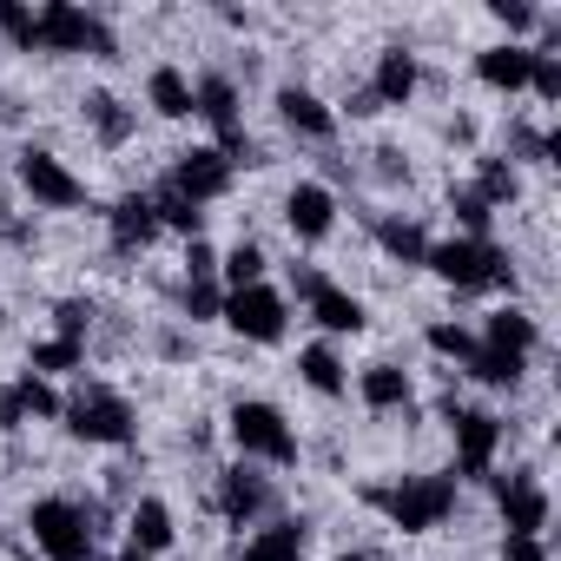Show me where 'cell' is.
<instances>
[{
  "mask_svg": "<svg viewBox=\"0 0 561 561\" xmlns=\"http://www.w3.org/2000/svg\"><path fill=\"white\" fill-rule=\"evenodd\" d=\"M225 436H231L238 462H251V469H298V456H305L298 423L277 410L271 397H238L225 410Z\"/></svg>",
  "mask_w": 561,
  "mask_h": 561,
  "instance_id": "obj_1",
  "label": "cell"
},
{
  "mask_svg": "<svg viewBox=\"0 0 561 561\" xmlns=\"http://www.w3.org/2000/svg\"><path fill=\"white\" fill-rule=\"evenodd\" d=\"M364 502H370L397 535H430V528H443V522L456 515L462 482H456L449 469H436V476H397V482H383V489H364Z\"/></svg>",
  "mask_w": 561,
  "mask_h": 561,
  "instance_id": "obj_2",
  "label": "cell"
},
{
  "mask_svg": "<svg viewBox=\"0 0 561 561\" xmlns=\"http://www.w3.org/2000/svg\"><path fill=\"white\" fill-rule=\"evenodd\" d=\"M423 271L436 277V285L462 291V298L515 285V264H508V251H502L495 238H456V231H449V238H430V257H423Z\"/></svg>",
  "mask_w": 561,
  "mask_h": 561,
  "instance_id": "obj_3",
  "label": "cell"
},
{
  "mask_svg": "<svg viewBox=\"0 0 561 561\" xmlns=\"http://www.w3.org/2000/svg\"><path fill=\"white\" fill-rule=\"evenodd\" d=\"M60 430H67L73 443H87V449H126V443L139 436V410H133V397L113 390V383H80V390H67V403H60Z\"/></svg>",
  "mask_w": 561,
  "mask_h": 561,
  "instance_id": "obj_4",
  "label": "cell"
},
{
  "mask_svg": "<svg viewBox=\"0 0 561 561\" xmlns=\"http://www.w3.org/2000/svg\"><path fill=\"white\" fill-rule=\"evenodd\" d=\"M27 541L41 561H100V528H93V508L80 495H34Z\"/></svg>",
  "mask_w": 561,
  "mask_h": 561,
  "instance_id": "obj_5",
  "label": "cell"
},
{
  "mask_svg": "<svg viewBox=\"0 0 561 561\" xmlns=\"http://www.w3.org/2000/svg\"><path fill=\"white\" fill-rule=\"evenodd\" d=\"M285 298H298V305H305V318H311L331 344H344V337H364V331H370V305H364L351 285H337L324 264H291V291H285Z\"/></svg>",
  "mask_w": 561,
  "mask_h": 561,
  "instance_id": "obj_6",
  "label": "cell"
},
{
  "mask_svg": "<svg viewBox=\"0 0 561 561\" xmlns=\"http://www.w3.org/2000/svg\"><path fill=\"white\" fill-rule=\"evenodd\" d=\"M34 54H87V60H119V34L106 14L73 8V0H47L34 8Z\"/></svg>",
  "mask_w": 561,
  "mask_h": 561,
  "instance_id": "obj_7",
  "label": "cell"
},
{
  "mask_svg": "<svg viewBox=\"0 0 561 561\" xmlns=\"http://www.w3.org/2000/svg\"><path fill=\"white\" fill-rule=\"evenodd\" d=\"M443 423H449V476L456 482H489L495 476V456L508 443V423L482 403H443Z\"/></svg>",
  "mask_w": 561,
  "mask_h": 561,
  "instance_id": "obj_8",
  "label": "cell"
},
{
  "mask_svg": "<svg viewBox=\"0 0 561 561\" xmlns=\"http://www.w3.org/2000/svg\"><path fill=\"white\" fill-rule=\"evenodd\" d=\"M14 185L34 198V211H80L93 198V185L54 152V146H21L14 152Z\"/></svg>",
  "mask_w": 561,
  "mask_h": 561,
  "instance_id": "obj_9",
  "label": "cell"
},
{
  "mask_svg": "<svg viewBox=\"0 0 561 561\" xmlns=\"http://www.w3.org/2000/svg\"><path fill=\"white\" fill-rule=\"evenodd\" d=\"M238 344H257V351H271V344H285V331H291V298H285V285H244V291H225V318H218Z\"/></svg>",
  "mask_w": 561,
  "mask_h": 561,
  "instance_id": "obj_10",
  "label": "cell"
},
{
  "mask_svg": "<svg viewBox=\"0 0 561 561\" xmlns=\"http://www.w3.org/2000/svg\"><path fill=\"white\" fill-rule=\"evenodd\" d=\"M172 198H185V205H218V198H231V185H238V165L218 152V146H185L172 165H165V179H159Z\"/></svg>",
  "mask_w": 561,
  "mask_h": 561,
  "instance_id": "obj_11",
  "label": "cell"
},
{
  "mask_svg": "<svg viewBox=\"0 0 561 561\" xmlns=\"http://www.w3.org/2000/svg\"><path fill=\"white\" fill-rule=\"evenodd\" d=\"M476 344H482V357H495V364L522 383L528 364H535V351H541V324H535V311H522V305H495V311L482 318Z\"/></svg>",
  "mask_w": 561,
  "mask_h": 561,
  "instance_id": "obj_12",
  "label": "cell"
},
{
  "mask_svg": "<svg viewBox=\"0 0 561 561\" xmlns=\"http://www.w3.org/2000/svg\"><path fill=\"white\" fill-rule=\"evenodd\" d=\"M489 495H495V515H502V535H548V489L535 469H495L489 476Z\"/></svg>",
  "mask_w": 561,
  "mask_h": 561,
  "instance_id": "obj_13",
  "label": "cell"
},
{
  "mask_svg": "<svg viewBox=\"0 0 561 561\" xmlns=\"http://www.w3.org/2000/svg\"><path fill=\"white\" fill-rule=\"evenodd\" d=\"M277 218H285V231H291L298 244H324V238L337 231V192H331L324 179H298V185H285Z\"/></svg>",
  "mask_w": 561,
  "mask_h": 561,
  "instance_id": "obj_14",
  "label": "cell"
},
{
  "mask_svg": "<svg viewBox=\"0 0 561 561\" xmlns=\"http://www.w3.org/2000/svg\"><path fill=\"white\" fill-rule=\"evenodd\" d=\"M351 390H357V403H364L370 416H403V410L416 403V377H410L403 364H390V357L351 370Z\"/></svg>",
  "mask_w": 561,
  "mask_h": 561,
  "instance_id": "obj_15",
  "label": "cell"
},
{
  "mask_svg": "<svg viewBox=\"0 0 561 561\" xmlns=\"http://www.w3.org/2000/svg\"><path fill=\"white\" fill-rule=\"evenodd\" d=\"M277 119H285V133H298V139H311V146H331L337 139V106L324 100V93H311V87H298V80H285L277 87Z\"/></svg>",
  "mask_w": 561,
  "mask_h": 561,
  "instance_id": "obj_16",
  "label": "cell"
},
{
  "mask_svg": "<svg viewBox=\"0 0 561 561\" xmlns=\"http://www.w3.org/2000/svg\"><path fill=\"white\" fill-rule=\"evenodd\" d=\"M298 383L311 390V397H324V403H337V397H351V357H344V344H331V337H311V344H298Z\"/></svg>",
  "mask_w": 561,
  "mask_h": 561,
  "instance_id": "obj_17",
  "label": "cell"
},
{
  "mask_svg": "<svg viewBox=\"0 0 561 561\" xmlns=\"http://www.w3.org/2000/svg\"><path fill=\"white\" fill-rule=\"evenodd\" d=\"M416 93H423V54H410V47H383L377 67H370V100L390 113V106H416Z\"/></svg>",
  "mask_w": 561,
  "mask_h": 561,
  "instance_id": "obj_18",
  "label": "cell"
},
{
  "mask_svg": "<svg viewBox=\"0 0 561 561\" xmlns=\"http://www.w3.org/2000/svg\"><path fill=\"white\" fill-rule=\"evenodd\" d=\"M271 482L251 469V462H238V469H225L218 476V508H225V522H238V528H257V522H271Z\"/></svg>",
  "mask_w": 561,
  "mask_h": 561,
  "instance_id": "obj_19",
  "label": "cell"
},
{
  "mask_svg": "<svg viewBox=\"0 0 561 561\" xmlns=\"http://www.w3.org/2000/svg\"><path fill=\"white\" fill-rule=\"evenodd\" d=\"M172 541H179V515H172V502H165V495H133V502H126V548L159 561Z\"/></svg>",
  "mask_w": 561,
  "mask_h": 561,
  "instance_id": "obj_20",
  "label": "cell"
},
{
  "mask_svg": "<svg viewBox=\"0 0 561 561\" xmlns=\"http://www.w3.org/2000/svg\"><path fill=\"white\" fill-rule=\"evenodd\" d=\"M305 554H311V528H305L298 515L257 522V528L244 535V548H238V561H305Z\"/></svg>",
  "mask_w": 561,
  "mask_h": 561,
  "instance_id": "obj_21",
  "label": "cell"
},
{
  "mask_svg": "<svg viewBox=\"0 0 561 561\" xmlns=\"http://www.w3.org/2000/svg\"><path fill=\"white\" fill-rule=\"evenodd\" d=\"M528 73H535V47L528 41H495V47H482L476 54V80L489 87V93H528Z\"/></svg>",
  "mask_w": 561,
  "mask_h": 561,
  "instance_id": "obj_22",
  "label": "cell"
},
{
  "mask_svg": "<svg viewBox=\"0 0 561 561\" xmlns=\"http://www.w3.org/2000/svg\"><path fill=\"white\" fill-rule=\"evenodd\" d=\"M106 238H113V251H146V244H159L165 231H159V211H152V198H146V192L119 198V205L106 211Z\"/></svg>",
  "mask_w": 561,
  "mask_h": 561,
  "instance_id": "obj_23",
  "label": "cell"
},
{
  "mask_svg": "<svg viewBox=\"0 0 561 561\" xmlns=\"http://www.w3.org/2000/svg\"><path fill=\"white\" fill-rule=\"evenodd\" d=\"M80 119H87V133H93L100 146H126V139L139 133V113H133L119 93H106V87H93V93L80 100Z\"/></svg>",
  "mask_w": 561,
  "mask_h": 561,
  "instance_id": "obj_24",
  "label": "cell"
},
{
  "mask_svg": "<svg viewBox=\"0 0 561 561\" xmlns=\"http://www.w3.org/2000/svg\"><path fill=\"white\" fill-rule=\"evenodd\" d=\"M146 106H152V119H192V73L159 60L146 73Z\"/></svg>",
  "mask_w": 561,
  "mask_h": 561,
  "instance_id": "obj_25",
  "label": "cell"
},
{
  "mask_svg": "<svg viewBox=\"0 0 561 561\" xmlns=\"http://www.w3.org/2000/svg\"><path fill=\"white\" fill-rule=\"evenodd\" d=\"M370 238H377L383 257H397V264H416V271H423V257H430V231H423L416 218L383 211V218H370Z\"/></svg>",
  "mask_w": 561,
  "mask_h": 561,
  "instance_id": "obj_26",
  "label": "cell"
},
{
  "mask_svg": "<svg viewBox=\"0 0 561 561\" xmlns=\"http://www.w3.org/2000/svg\"><path fill=\"white\" fill-rule=\"evenodd\" d=\"M27 370H34V377H47V383L80 377V370H87V344H73V337H34Z\"/></svg>",
  "mask_w": 561,
  "mask_h": 561,
  "instance_id": "obj_27",
  "label": "cell"
},
{
  "mask_svg": "<svg viewBox=\"0 0 561 561\" xmlns=\"http://www.w3.org/2000/svg\"><path fill=\"white\" fill-rule=\"evenodd\" d=\"M489 211H508L515 198H522V172H515V159H476V185H469Z\"/></svg>",
  "mask_w": 561,
  "mask_h": 561,
  "instance_id": "obj_28",
  "label": "cell"
},
{
  "mask_svg": "<svg viewBox=\"0 0 561 561\" xmlns=\"http://www.w3.org/2000/svg\"><path fill=\"white\" fill-rule=\"evenodd\" d=\"M264 271H271V257H264V244H231L225 257H218V285L225 291H244V285H264Z\"/></svg>",
  "mask_w": 561,
  "mask_h": 561,
  "instance_id": "obj_29",
  "label": "cell"
},
{
  "mask_svg": "<svg viewBox=\"0 0 561 561\" xmlns=\"http://www.w3.org/2000/svg\"><path fill=\"white\" fill-rule=\"evenodd\" d=\"M14 397H21V416H27V423H60V403H67V390H60V383H47V377L21 370V377H14Z\"/></svg>",
  "mask_w": 561,
  "mask_h": 561,
  "instance_id": "obj_30",
  "label": "cell"
},
{
  "mask_svg": "<svg viewBox=\"0 0 561 561\" xmlns=\"http://www.w3.org/2000/svg\"><path fill=\"white\" fill-rule=\"evenodd\" d=\"M423 344H430L443 364H456V370H469V364H476V331H469V324H456V318H436V324L423 331Z\"/></svg>",
  "mask_w": 561,
  "mask_h": 561,
  "instance_id": "obj_31",
  "label": "cell"
},
{
  "mask_svg": "<svg viewBox=\"0 0 561 561\" xmlns=\"http://www.w3.org/2000/svg\"><path fill=\"white\" fill-rule=\"evenodd\" d=\"M449 218H456V238H495V211H489L469 185L449 192Z\"/></svg>",
  "mask_w": 561,
  "mask_h": 561,
  "instance_id": "obj_32",
  "label": "cell"
},
{
  "mask_svg": "<svg viewBox=\"0 0 561 561\" xmlns=\"http://www.w3.org/2000/svg\"><path fill=\"white\" fill-rule=\"evenodd\" d=\"M179 311H185V324H218L225 318V285H218V277H205V285H179Z\"/></svg>",
  "mask_w": 561,
  "mask_h": 561,
  "instance_id": "obj_33",
  "label": "cell"
},
{
  "mask_svg": "<svg viewBox=\"0 0 561 561\" xmlns=\"http://www.w3.org/2000/svg\"><path fill=\"white\" fill-rule=\"evenodd\" d=\"M528 93H535L541 106H554V100H561V60H554V54H541V47H535V73H528Z\"/></svg>",
  "mask_w": 561,
  "mask_h": 561,
  "instance_id": "obj_34",
  "label": "cell"
},
{
  "mask_svg": "<svg viewBox=\"0 0 561 561\" xmlns=\"http://www.w3.org/2000/svg\"><path fill=\"white\" fill-rule=\"evenodd\" d=\"M489 21H495V27H508V41H522V34L541 21V14L528 8V0H495V8H489Z\"/></svg>",
  "mask_w": 561,
  "mask_h": 561,
  "instance_id": "obj_35",
  "label": "cell"
},
{
  "mask_svg": "<svg viewBox=\"0 0 561 561\" xmlns=\"http://www.w3.org/2000/svg\"><path fill=\"white\" fill-rule=\"evenodd\" d=\"M502 561H548V535H502Z\"/></svg>",
  "mask_w": 561,
  "mask_h": 561,
  "instance_id": "obj_36",
  "label": "cell"
},
{
  "mask_svg": "<svg viewBox=\"0 0 561 561\" xmlns=\"http://www.w3.org/2000/svg\"><path fill=\"white\" fill-rule=\"evenodd\" d=\"M14 430H27V416H21V397H14V383H0V436H14Z\"/></svg>",
  "mask_w": 561,
  "mask_h": 561,
  "instance_id": "obj_37",
  "label": "cell"
},
{
  "mask_svg": "<svg viewBox=\"0 0 561 561\" xmlns=\"http://www.w3.org/2000/svg\"><path fill=\"white\" fill-rule=\"evenodd\" d=\"M331 561H370V554H357V548H351V554H331Z\"/></svg>",
  "mask_w": 561,
  "mask_h": 561,
  "instance_id": "obj_38",
  "label": "cell"
},
{
  "mask_svg": "<svg viewBox=\"0 0 561 561\" xmlns=\"http://www.w3.org/2000/svg\"><path fill=\"white\" fill-rule=\"evenodd\" d=\"M119 561H152V554H133V548H119Z\"/></svg>",
  "mask_w": 561,
  "mask_h": 561,
  "instance_id": "obj_39",
  "label": "cell"
},
{
  "mask_svg": "<svg viewBox=\"0 0 561 561\" xmlns=\"http://www.w3.org/2000/svg\"><path fill=\"white\" fill-rule=\"evenodd\" d=\"M0 331H8V311H0Z\"/></svg>",
  "mask_w": 561,
  "mask_h": 561,
  "instance_id": "obj_40",
  "label": "cell"
},
{
  "mask_svg": "<svg viewBox=\"0 0 561 561\" xmlns=\"http://www.w3.org/2000/svg\"><path fill=\"white\" fill-rule=\"evenodd\" d=\"M27 561H34V554H27Z\"/></svg>",
  "mask_w": 561,
  "mask_h": 561,
  "instance_id": "obj_41",
  "label": "cell"
}]
</instances>
